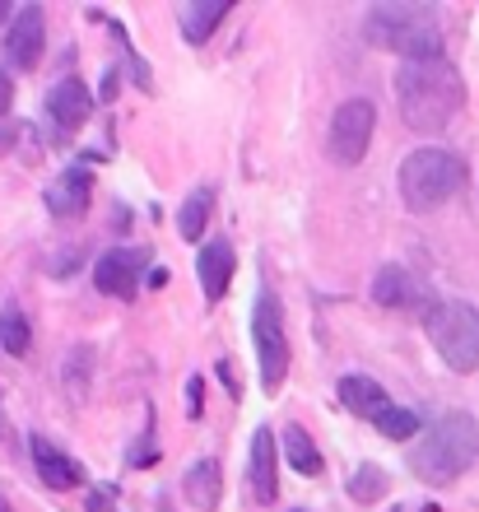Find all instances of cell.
Listing matches in <instances>:
<instances>
[{
  "label": "cell",
  "instance_id": "obj_27",
  "mask_svg": "<svg viewBox=\"0 0 479 512\" xmlns=\"http://www.w3.org/2000/svg\"><path fill=\"white\" fill-rule=\"evenodd\" d=\"M145 284H149V289H163V284H168V270H163V266H154V270H149V275H145Z\"/></svg>",
  "mask_w": 479,
  "mask_h": 512
},
{
  "label": "cell",
  "instance_id": "obj_2",
  "mask_svg": "<svg viewBox=\"0 0 479 512\" xmlns=\"http://www.w3.org/2000/svg\"><path fill=\"white\" fill-rule=\"evenodd\" d=\"M368 42L382 47V52H396L405 61H442V28L438 14L428 5H400V0H386L368 10Z\"/></svg>",
  "mask_w": 479,
  "mask_h": 512
},
{
  "label": "cell",
  "instance_id": "obj_20",
  "mask_svg": "<svg viewBox=\"0 0 479 512\" xmlns=\"http://www.w3.org/2000/svg\"><path fill=\"white\" fill-rule=\"evenodd\" d=\"M210 210H214V187H196L187 196V205H182V215H177V233L187 243H196L200 233H205V224H210Z\"/></svg>",
  "mask_w": 479,
  "mask_h": 512
},
{
  "label": "cell",
  "instance_id": "obj_28",
  "mask_svg": "<svg viewBox=\"0 0 479 512\" xmlns=\"http://www.w3.org/2000/svg\"><path fill=\"white\" fill-rule=\"evenodd\" d=\"M103 98H117V70H107V80H103Z\"/></svg>",
  "mask_w": 479,
  "mask_h": 512
},
{
  "label": "cell",
  "instance_id": "obj_24",
  "mask_svg": "<svg viewBox=\"0 0 479 512\" xmlns=\"http://www.w3.org/2000/svg\"><path fill=\"white\" fill-rule=\"evenodd\" d=\"M149 461H154V429L145 424V433H140V443L131 452V466H149Z\"/></svg>",
  "mask_w": 479,
  "mask_h": 512
},
{
  "label": "cell",
  "instance_id": "obj_8",
  "mask_svg": "<svg viewBox=\"0 0 479 512\" xmlns=\"http://www.w3.org/2000/svg\"><path fill=\"white\" fill-rule=\"evenodd\" d=\"M145 266H149L145 247H112V252H103L94 261V284L112 298H131L135 289H140Z\"/></svg>",
  "mask_w": 479,
  "mask_h": 512
},
{
  "label": "cell",
  "instance_id": "obj_5",
  "mask_svg": "<svg viewBox=\"0 0 479 512\" xmlns=\"http://www.w3.org/2000/svg\"><path fill=\"white\" fill-rule=\"evenodd\" d=\"M424 331L452 373H475L479 368V312L470 303H456V298L433 303L424 317Z\"/></svg>",
  "mask_w": 479,
  "mask_h": 512
},
{
  "label": "cell",
  "instance_id": "obj_25",
  "mask_svg": "<svg viewBox=\"0 0 479 512\" xmlns=\"http://www.w3.org/2000/svg\"><path fill=\"white\" fill-rule=\"evenodd\" d=\"M205 415V387H200V378L187 382V419H200Z\"/></svg>",
  "mask_w": 479,
  "mask_h": 512
},
{
  "label": "cell",
  "instance_id": "obj_19",
  "mask_svg": "<svg viewBox=\"0 0 479 512\" xmlns=\"http://www.w3.org/2000/svg\"><path fill=\"white\" fill-rule=\"evenodd\" d=\"M280 443H284V457H289V466L298 475H321V452H317V443L307 438V429L289 424V429L280 433Z\"/></svg>",
  "mask_w": 479,
  "mask_h": 512
},
{
  "label": "cell",
  "instance_id": "obj_26",
  "mask_svg": "<svg viewBox=\"0 0 479 512\" xmlns=\"http://www.w3.org/2000/svg\"><path fill=\"white\" fill-rule=\"evenodd\" d=\"M10 103H14V84H10V75L0 70V117H10Z\"/></svg>",
  "mask_w": 479,
  "mask_h": 512
},
{
  "label": "cell",
  "instance_id": "obj_21",
  "mask_svg": "<svg viewBox=\"0 0 479 512\" xmlns=\"http://www.w3.org/2000/svg\"><path fill=\"white\" fill-rule=\"evenodd\" d=\"M28 340H33V331H28L24 308H19V303H5V308H0V350L28 354Z\"/></svg>",
  "mask_w": 479,
  "mask_h": 512
},
{
  "label": "cell",
  "instance_id": "obj_17",
  "mask_svg": "<svg viewBox=\"0 0 479 512\" xmlns=\"http://www.w3.org/2000/svg\"><path fill=\"white\" fill-rule=\"evenodd\" d=\"M228 19V0H187L182 5V33L187 42H210V33Z\"/></svg>",
  "mask_w": 479,
  "mask_h": 512
},
{
  "label": "cell",
  "instance_id": "obj_13",
  "mask_svg": "<svg viewBox=\"0 0 479 512\" xmlns=\"http://www.w3.org/2000/svg\"><path fill=\"white\" fill-rule=\"evenodd\" d=\"M33 466H38L42 485L56 489V494H66V489L84 485V471H80V466H75V461H70L56 443H47L42 433H33Z\"/></svg>",
  "mask_w": 479,
  "mask_h": 512
},
{
  "label": "cell",
  "instance_id": "obj_23",
  "mask_svg": "<svg viewBox=\"0 0 479 512\" xmlns=\"http://www.w3.org/2000/svg\"><path fill=\"white\" fill-rule=\"evenodd\" d=\"M349 494H354V503H377L386 494V471L382 466H359L349 480Z\"/></svg>",
  "mask_w": 479,
  "mask_h": 512
},
{
  "label": "cell",
  "instance_id": "obj_31",
  "mask_svg": "<svg viewBox=\"0 0 479 512\" xmlns=\"http://www.w3.org/2000/svg\"><path fill=\"white\" fill-rule=\"evenodd\" d=\"M5 19H10V0H0V24H5ZM14 24V19H10Z\"/></svg>",
  "mask_w": 479,
  "mask_h": 512
},
{
  "label": "cell",
  "instance_id": "obj_6",
  "mask_svg": "<svg viewBox=\"0 0 479 512\" xmlns=\"http://www.w3.org/2000/svg\"><path fill=\"white\" fill-rule=\"evenodd\" d=\"M252 336H256V359H261V387L275 396L289 378V336H284V308L280 298L261 294L256 298V312H252Z\"/></svg>",
  "mask_w": 479,
  "mask_h": 512
},
{
  "label": "cell",
  "instance_id": "obj_4",
  "mask_svg": "<svg viewBox=\"0 0 479 512\" xmlns=\"http://www.w3.org/2000/svg\"><path fill=\"white\" fill-rule=\"evenodd\" d=\"M400 201L410 205L414 215H428V210H442L456 191L466 187V163L456 159L452 149H414L400 163Z\"/></svg>",
  "mask_w": 479,
  "mask_h": 512
},
{
  "label": "cell",
  "instance_id": "obj_34",
  "mask_svg": "<svg viewBox=\"0 0 479 512\" xmlns=\"http://www.w3.org/2000/svg\"><path fill=\"white\" fill-rule=\"evenodd\" d=\"M0 512H10V503H5V499H0Z\"/></svg>",
  "mask_w": 479,
  "mask_h": 512
},
{
  "label": "cell",
  "instance_id": "obj_12",
  "mask_svg": "<svg viewBox=\"0 0 479 512\" xmlns=\"http://www.w3.org/2000/svg\"><path fill=\"white\" fill-rule=\"evenodd\" d=\"M94 201V177L84 173V168H66L61 177H52V187H47V210L56 219H70V215H84Z\"/></svg>",
  "mask_w": 479,
  "mask_h": 512
},
{
  "label": "cell",
  "instance_id": "obj_22",
  "mask_svg": "<svg viewBox=\"0 0 479 512\" xmlns=\"http://www.w3.org/2000/svg\"><path fill=\"white\" fill-rule=\"evenodd\" d=\"M377 429L391 438V443H405L419 433V410H405V405H391L382 419H377Z\"/></svg>",
  "mask_w": 479,
  "mask_h": 512
},
{
  "label": "cell",
  "instance_id": "obj_15",
  "mask_svg": "<svg viewBox=\"0 0 479 512\" xmlns=\"http://www.w3.org/2000/svg\"><path fill=\"white\" fill-rule=\"evenodd\" d=\"M196 270H200V289H205V298L219 303L224 289H228V280H233V243H224V238L205 243L200 256H196Z\"/></svg>",
  "mask_w": 479,
  "mask_h": 512
},
{
  "label": "cell",
  "instance_id": "obj_7",
  "mask_svg": "<svg viewBox=\"0 0 479 512\" xmlns=\"http://www.w3.org/2000/svg\"><path fill=\"white\" fill-rule=\"evenodd\" d=\"M373 131H377V108L368 103V98H349V103H340L335 117H331V140H326L331 159L345 163V168L363 163L368 145H373Z\"/></svg>",
  "mask_w": 479,
  "mask_h": 512
},
{
  "label": "cell",
  "instance_id": "obj_16",
  "mask_svg": "<svg viewBox=\"0 0 479 512\" xmlns=\"http://www.w3.org/2000/svg\"><path fill=\"white\" fill-rule=\"evenodd\" d=\"M340 401H345L354 415H363V419H382L386 410H391L382 382L363 378V373H354V378H340Z\"/></svg>",
  "mask_w": 479,
  "mask_h": 512
},
{
  "label": "cell",
  "instance_id": "obj_32",
  "mask_svg": "<svg viewBox=\"0 0 479 512\" xmlns=\"http://www.w3.org/2000/svg\"><path fill=\"white\" fill-rule=\"evenodd\" d=\"M154 512H173V508H168V499H159V503H154Z\"/></svg>",
  "mask_w": 479,
  "mask_h": 512
},
{
  "label": "cell",
  "instance_id": "obj_9",
  "mask_svg": "<svg viewBox=\"0 0 479 512\" xmlns=\"http://www.w3.org/2000/svg\"><path fill=\"white\" fill-rule=\"evenodd\" d=\"M42 47H47V19L38 5H24L14 14V24L5 28V56L14 70H33L42 61Z\"/></svg>",
  "mask_w": 479,
  "mask_h": 512
},
{
  "label": "cell",
  "instance_id": "obj_30",
  "mask_svg": "<svg viewBox=\"0 0 479 512\" xmlns=\"http://www.w3.org/2000/svg\"><path fill=\"white\" fill-rule=\"evenodd\" d=\"M219 378H224V387L238 391V378H233V364H219Z\"/></svg>",
  "mask_w": 479,
  "mask_h": 512
},
{
  "label": "cell",
  "instance_id": "obj_3",
  "mask_svg": "<svg viewBox=\"0 0 479 512\" xmlns=\"http://www.w3.org/2000/svg\"><path fill=\"white\" fill-rule=\"evenodd\" d=\"M475 457H479V424L470 415H461V410H452L419 438L410 466L424 485H452L456 475H466L475 466Z\"/></svg>",
  "mask_w": 479,
  "mask_h": 512
},
{
  "label": "cell",
  "instance_id": "obj_1",
  "mask_svg": "<svg viewBox=\"0 0 479 512\" xmlns=\"http://www.w3.org/2000/svg\"><path fill=\"white\" fill-rule=\"evenodd\" d=\"M396 103L410 131L438 135L466 103V84L447 61H405L396 70Z\"/></svg>",
  "mask_w": 479,
  "mask_h": 512
},
{
  "label": "cell",
  "instance_id": "obj_10",
  "mask_svg": "<svg viewBox=\"0 0 479 512\" xmlns=\"http://www.w3.org/2000/svg\"><path fill=\"white\" fill-rule=\"evenodd\" d=\"M280 438L270 429H256L252 433V457H247V485H252V499L256 503H270L275 494H280V480H275V471H280Z\"/></svg>",
  "mask_w": 479,
  "mask_h": 512
},
{
  "label": "cell",
  "instance_id": "obj_14",
  "mask_svg": "<svg viewBox=\"0 0 479 512\" xmlns=\"http://www.w3.org/2000/svg\"><path fill=\"white\" fill-rule=\"evenodd\" d=\"M182 494H187V503L196 512L219 508V499H224V471H219V461L205 457V461H196V466H187V475H182Z\"/></svg>",
  "mask_w": 479,
  "mask_h": 512
},
{
  "label": "cell",
  "instance_id": "obj_33",
  "mask_svg": "<svg viewBox=\"0 0 479 512\" xmlns=\"http://www.w3.org/2000/svg\"><path fill=\"white\" fill-rule=\"evenodd\" d=\"M414 512H438V508H433V503H428V508H414Z\"/></svg>",
  "mask_w": 479,
  "mask_h": 512
},
{
  "label": "cell",
  "instance_id": "obj_11",
  "mask_svg": "<svg viewBox=\"0 0 479 512\" xmlns=\"http://www.w3.org/2000/svg\"><path fill=\"white\" fill-rule=\"evenodd\" d=\"M89 112H94V94L84 89V80L66 75V80L52 84V94H47V117H52L61 131H75V126L89 122Z\"/></svg>",
  "mask_w": 479,
  "mask_h": 512
},
{
  "label": "cell",
  "instance_id": "obj_29",
  "mask_svg": "<svg viewBox=\"0 0 479 512\" xmlns=\"http://www.w3.org/2000/svg\"><path fill=\"white\" fill-rule=\"evenodd\" d=\"M89 512H107V489H98L94 499H89Z\"/></svg>",
  "mask_w": 479,
  "mask_h": 512
},
{
  "label": "cell",
  "instance_id": "obj_18",
  "mask_svg": "<svg viewBox=\"0 0 479 512\" xmlns=\"http://www.w3.org/2000/svg\"><path fill=\"white\" fill-rule=\"evenodd\" d=\"M373 298L382 308H405V303H414V280L400 266H382L373 275Z\"/></svg>",
  "mask_w": 479,
  "mask_h": 512
}]
</instances>
